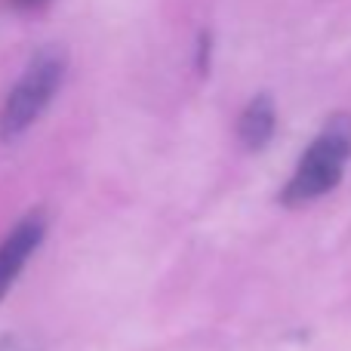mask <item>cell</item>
<instances>
[{
    "label": "cell",
    "mask_w": 351,
    "mask_h": 351,
    "mask_svg": "<svg viewBox=\"0 0 351 351\" xmlns=\"http://www.w3.org/2000/svg\"><path fill=\"white\" fill-rule=\"evenodd\" d=\"M348 158H351V117L333 114L327 121V127L317 133V139L308 145V152L302 154V160H299L293 179L287 182L280 200L287 206H302L308 200L324 197L327 191H333L339 185Z\"/></svg>",
    "instance_id": "obj_1"
},
{
    "label": "cell",
    "mask_w": 351,
    "mask_h": 351,
    "mask_svg": "<svg viewBox=\"0 0 351 351\" xmlns=\"http://www.w3.org/2000/svg\"><path fill=\"white\" fill-rule=\"evenodd\" d=\"M62 74H65V56L59 49H43L34 56V62L25 68V74L6 96V105L0 111V139H19L40 117V111L59 90Z\"/></svg>",
    "instance_id": "obj_2"
},
{
    "label": "cell",
    "mask_w": 351,
    "mask_h": 351,
    "mask_svg": "<svg viewBox=\"0 0 351 351\" xmlns=\"http://www.w3.org/2000/svg\"><path fill=\"white\" fill-rule=\"evenodd\" d=\"M43 234H47V222H43L40 216H25L22 222L6 234V241L0 243V302H3V296L10 293L12 280L28 265L31 253L40 247Z\"/></svg>",
    "instance_id": "obj_3"
},
{
    "label": "cell",
    "mask_w": 351,
    "mask_h": 351,
    "mask_svg": "<svg viewBox=\"0 0 351 351\" xmlns=\"http://www.w3.org/2000/svg\"><path fill=\"white\" fill-rule=\"evenodd\" d=\"M274 136V102L268 96H256L253 102L243 108L241 121H237V139L247 152H259L271 142Z\"/></svg>",
    "instance_id": "obj_4"
},
{
    "label": "cell",
    "mask_w": 351,
    "mask_h": 351,
    "mask_svg": "<svg viewBox=\"0 0 351 351\" xmlns=\"http://www.w3.org/2000/svg\"><path fill=\"white\" fill-rule=\"evenodd\" d=\"M0 351H37V348L25 339H6V342H0Z\"/></svg>",
    "instance_id": "obj_5"
},
{
    "label": "cell",
    "mask_w": 351,
    "mask_h": 351,
    "mask_svg": "<svg viewBox=\"0 0 351 351\" xmlns=\"http://www.w3.org/2000/svg\"><path fill=\"white\" fill-rule=\"evenodd\" d=\"M12 6H19V10H31V6H37V3H43V0H10Z\"/></svg>",
    "instance_id": "obj_6"
}]
</instances>
